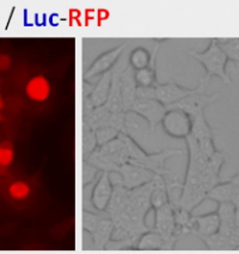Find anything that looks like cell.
Here are the masks:
<instances>
[{"mask_svg": "<svg viewBox=\"0 0 239 254\" xmlns=\"http://www.w3.org/2000/svg\"><path fill=\"white\" fill-rule=\"evenodd\" d=\"M25 92L30 100L45 102L50 95V84L45 76H36L29 80L25 86Z\"/></svg>", "mask_w": 239, "mask_h": 254, "instance_id": "cell-1", "label": "cell"}, {"mask_svg": "<svg viewBox=\"0 0 239 254\" xmlns=\"http://www.w3.org/2000/svg\"><path fill=\"white\" fill-rule=\"evenodd\" d=\"M8 194L14 200H24L30 194V186L24 181H14L8 187Z\"/></svg>", "mask_w": 239, "mask_h": 254, "instance_id": "cell-2", "label": "cell"}, {"mask_svg": "<svg viewBox=\"0 0 239 254\" xmlns=\"http://www.w3.org/2000/svg\"><path fill=\"white\" fill-rule=\"evenodd\" d=\"M14 160V152L11 144L5 143L0 145V168H7Z\"/></svg>", "mask_w": 239, "mask_h": 254, "instance_id": "cell-3", "label": "cell"}, {"mask_svg": "<svg viewBox=\"0 0 239 254\" xmlns=\"http://www.w3.org/2000/svg\"><path fill=\"white\" fill-rule=\"evenodd\" d=\"M11 66V58L5 56V54H0V71H6Z\"/></svg>", "mask_w": 239, "mask_h": 254, "instance_id": "cell-4", "label": "cell"}, {"mask_svg": "<svg viewBox=\"0 0 239 254\" xmlns=\"http://www.w3.org/2000/svg\"><path fill=\"white\" fill-rule=\"evenodd\" d=\"M97 18H98V24H100L103 21H105V19L109 18V11L105 10V8H100V10L97 11Z\"/></svg>", "mask_w": 239, "mask_h": 254, "instance_id": "cell-5", "label": "cell"}, {"mask_svg": "<svg viewBox=\"0 0 239 254\" xmlns=\"http://www.w3.org/2000/svg\"><path fill=\"white\" fill-rule=\"evenodd\" d=\"M95 18V10H92V8H90V10H86L85 12V24H88L89 21H92V19Z\"/></svg>", "mask_w": 239, "mask_h": 254, "instance_id": "cell-6", "label": "cell"}, {"mask_svg": "<svg viewBox=\"0 0 239 254\" xmlns=\"http://www.w3.org/2000/svg\"><path fill=\"white\" fill-rule=\"evenodd\" d=\"M4 107H5L4 100H2V96H1V95H0V123H1V121L4 120V115H2V111H4Z\"/></svg>", "mask_w": 239, "mask_h": 254, "instance_id": "cell-7", "label": "cell"}]
</instances>
